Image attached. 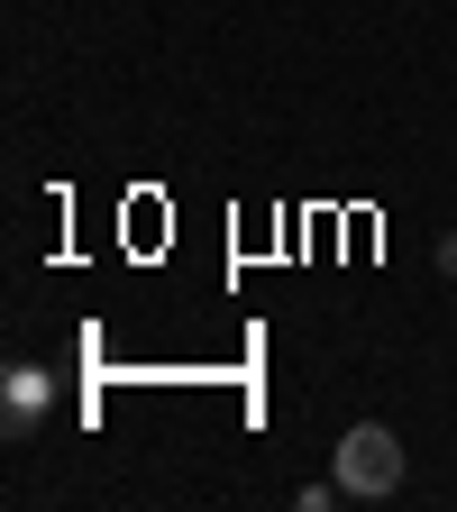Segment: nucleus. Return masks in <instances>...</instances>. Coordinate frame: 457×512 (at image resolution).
I'll return each mask as SVG.
<instances>
[{"label": "nucleus", "instance_id": "1", "mask_svg": "<svg viewBox=\"0 0 457 512\" xmlns=\"http://www.w3.org/2000/svg\"><path fill=\"white\" fill-rule=\"evenodd\" d=\"M339 494H348V503L403 494V439L384 430V421H357V430L339 439Z\"/></svg>", "mask_w": 457, "mask_h": 512}, {"label": "nucleus", "instance_id": "3", "mask_svg": "<svg viewBox=\"0 0 457 512\" xmlns=\"http://www.w3.org/2000/svg\"><path fill=\"white\" fill-rule=\"evenodd\" d=\"M439 275H448V284H457V229H448V238H439Z\"/></svg>", "mask_w": 457, "mask_h": 512}, {"label": "nucleus", "instance_id": "2", "mask_svg": "<svg viewBox=\"0 0 457 512\" xmlns=\"http://www.w3.org/2000/svg\"><path fill=\"white\" fill-rule=\"evenodd\" d=\"M46 412H55V375L46 366H10V375H0V439H10V448H28L46 430Z\"/></svg>", "mask_w": 457, "mask_h": 512}]
</instances>
